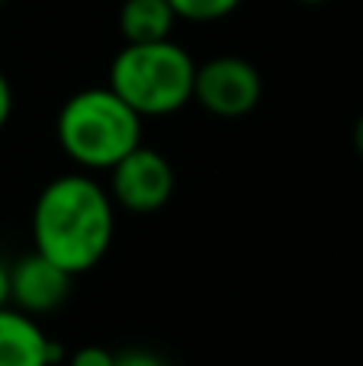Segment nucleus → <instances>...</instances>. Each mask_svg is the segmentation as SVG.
I'll return each instance as SVG.
<instances>
[{
  "mask_svg": "<svg viewBox=\"0 0 363 366\" xmlns=\"http://www.w3.org/2000/svg\"><path fill=\"white\" fill-rule=\"evenodd\" d=\"M32 244L71 277L94 270L116 234V202L90 174H61L39 189L32 202Z\"/></svg>",
  "mask_w": 363,
  "mask_h": 366,
  "instance_id": "obj_1",
  "label": "nucleus"
},
{
  "mask_svg": "<svg viewBox=\"0 0 363 366\" xmlns=\"http://www.w3.org/2000/svg\"><path fill=\"white\" fill-rule=\"evenodd\" d=\"M55 139L84 174L109 171L141 145V116L109 87H84L61 103Z\"/></svg>",
  "mask_w": 363,
  "mask_h": 366,
  "instance_id": "obj_2",
  "label": "nucleus"
},
{
  "mask_svg": "<svg viewBox=\"0 0 363 366\" xmlns=\"http://www.w3.org/2000/svg\"><path fill=\"white\" fill-rule=\"evenodd\" d=\"M197 61L174 39L164 42L122 45L109 64V84L119 100H126L141 119L174 116L193 103Z\"/></svg>",
  "mask_w": 363,
  "mask_h": 366,
  "instance_id": "obj_3",
  "label": "nucleus"
},
{
  "mask_svg": "<svg viewBox=\"0 0 363 366\" xmlns=\"http://www.w3.org/2000/svg\"><path fill=\"white\" fill-rule=\"evenodd\" d=\"M264 97V77L248 58L219 55L197 64L193 100L219 119H242L254 113Z\"/></svg>",
  "mask_w": 363,
  "mask_h": 366,
  "instance_id": "obj_4",
  "label": "nucleus"
},
{
  "mask_svg": "<svg viewBox=\"0 0 363 366\" xmlns=\"http://www.w3.org/2000/svg\"><path fill=\"white\" fill-rule=\"evenodd\" d=\"M177 177L171 161L154 148H132L122 161L109 167V196L119 209L135 215H151L164 209L174 196Z\"/></svg>",
  "mask_w": 363,
  "mask_h": 366,
  "instance_id": "obj_5",
  "label": "nucleus"
},
{
  "mask_svg": "<svg viewBox=\"0 0 363 366\" xmlns=\"http://www.w3.org/2000/svg\"><path fill=\"white\" fill-rule=\"evenodd\" d=\"M71 283H74V277L68 270L51 264L39 251H32L19 257L16 264H10V305L32 318L49 315L68 302Z\"/></svg>",
  "mask_w": 363,
  "mask_h": 366,
  "instance_id": "obj_6",
  "label": "nucleus"
},
{
  "mask_svg": "<svg viewBox=\"0 0 363 366\" xmlns=\"http://www.w3.org/2000/svg\"><path fill=\"white\" fill-rule=\"evenodd\" d=\"M61 344L51 341L32 315L4 305L0 309V366H55Z\"/></svg>",
  "mask_w": 363,
  "mask_h": 366,
  "instance_id": "obj_7",
  "label": "nucleus"
},
{
  "mask_svg": "<svg viewBox=\"0 0 363 366\" xmlns=\"http://www.w3.org/2000/svg\"><path fill=\"white\" fill-rule=\"evenodd\" d=\"M177 13L171 0H122L119 6V32L126 45L164 42L171 39Z\"/></svg>",
  "mask_w": 363,
  "mask_h": 366,
  "instance_id": "obj_8",
  "label": "nucleus"
},
{
  "mask_svg": "<svg viewBox=\"0 0 363 366\" xmlns=\"http://www.w3.org/2000/svg\"><path fill=\"white\" fill-rule=\"evenodd\" d=\"M244 0H171L177 19H190V23H216L235 13Z\"/></svg>",
  "mask_w": 363,
  "mask_h": 366,
  "instance_id": "obj_9",
  "label": "nucleus"
},
{
  "mask_svg": "<svg viewBox=\"0 0 363 366\" xmlns=\"http://www.w3.org/2000/svg\"><path fill=\"white\" fill-rule=\"evenodd\" d=\"M113 363H116V354H109L106 347H96V344L74 350L68 360V366H113Z\"/></svg>",
  "mask_w": 363,
  "mask_h": 366,
  "instance_id": "obj_10",
  "label": "nucleus"
},
{
  "mask_svg": "<svg viewBox=\"0 0 363 366\" xmlns=\"http://www.w3.org/2000/svg\"><path fill=\"white\" fill-rule=\"evenodd\" d=\"M113 366H171V363L164 357L151 354V350H122V354H116Z\"/></svg>",
  "mask_w": 363,
  "mask_h": 366,
  "instance_id": "obj_11",
  "label": "nucleus"
},
{
  "mask_svg": "<svg viewBox=\"0 0 363 366\" xmlns=\"http://www.w3.org/2000/svg\"><path fill=\"white\" fill-rule=\"evenodd\" d=\"M13 116V87L10 81H6V74L0 71V132H4V126L10 122Z\"/></svg>",
  "mask_w": 363,
  "mask_h": 366,
  "instance_id": "obj_12",
  "label": "nucleus"
},
{
  "mask_svg": "<svg viewBox=\"0 0 363 366\" xmlns=\"http://www.w3.org/2000/svg\"><path fill=\"white\" fill-rule=\"evenodd\" d=\"M10 305V264L0 260V309Z\"/></svg>",
  "mask_w": 363,
  "mask_h": 366,
  "instance_id": "obj_13",
  "label": "nucleus"
},
{
  "mask_svg": "<svg viewBox=\"0 0 363 366\" xmlns=\"http://www.w3.org/2000/svg\"><path fill=\"white\" fill-rule=\"evenodd\" d=\"M354 148H357V154L363 158V116L354 122Z\"/></svg>",
  "mask_w": 363,
  "mask_h": 366,
  "instance_id": "obj_14",
  "label": "nucleus"
},
{
  "mask_svg": "<svg viewBox=\"0 0 363 366\" xmlns=\"http://www.w3.org/2000/svg\"><path fill=\"white\" fill-rule=\"evenodd\" d=\"M299 4H309V6H319V4H328V0H299Z\"/></svg>",
  "mask_w": 363,
  "mask_h": 366,
  "instance_id": "obj_15",
  "label": "nucleus"
},
{
  "mask_svg": "<svg viewBox=\"0 0 363 366\" xmlns=\"http://www.w3.org/2000/svg\"><path fill=\"white\" fill-rule=\"evenodd\" d=\"M0 4H6V0H0Z\"/></svg>",
  "mask_w": 363,
  "mask_h": 366,
  "instance_id": "obj_16",
  "label": "nucleus"
}]
</instances>
